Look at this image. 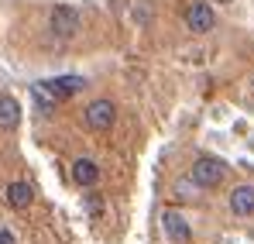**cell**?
Returning a JSON list of instances; mask_svg holds the SVG:
<instances>
[{
  "label": "cell",
  "mask_w": 254,
  "mask_h": 244,
  "mask_svg": "<svg viewBox=\"0 0 254 244\" xmlns=\"http://www.w3.org/2000/svg\"><path fill=\"white\" fill-rule=\"evenodd\" d=\"M189 179L199 186V189H216L223 179H227V162L216 159V155H199L192 168H189Z\"/></svg>",
  "instance_id": "cell-1"
},
{
  "label": "cell",
  "mask_w": 254,
  "mask_h": 244,
  "mask_svg": "<svg viewBox=\"0 0 254 244\" xmlns=\"http://www.w3.org/2000/svg\"><path fill=\"white\" fill-rule=\"evenodd\" d=\"M79 28H83V17H79V10H76V7H69V3L52 7V14H48V31H52L59 41L76 38V35H79Z\"/></svg>",
  "instance_id": "cell-2"
},
{
  "label": "cell",
  "mask_w": 254,
  "mask_h": 244,
  "mask_svg": "<svg viewBox=\"0 0 254 244\" xmlns=\"http://www.w3.org/2000/svg\"><path fill=\"white\" fill-rule=\"evenodd\" d=\"M83 117H86V127L89 131H110L114 124H117V103L114 100H93L89 107L83 110Z\"/></svg>",
  "instance_id": "cell-3"
},
{
  "label": "cell",
  "mask_w": 254,
  "mask_h": 244,
  "mask_svg": "<svg viewBox=\"0 0 254 244\" xmlns=\"http://www.w3.org/2000/svg\"><path fill=\"white\" fill-rule=\"evenodd\" d=\"M186 28L192 35H210L213 28H216V14H213V7L206 0H192L186 7Z\"/></svg>",
  "instance_id": "cell-4"
},
{
  "label": "cell",
  "mask_w": 254,
  "mask_h": 244,
  "mask_svg": "<svg viewBox=\"0 0 254 244\" xmlns=\"http://www.w3.org/2000/svg\"><path fill=\"white\" fill-rule=\"evenodd\" d=\"M162 231H165V238L175 241V244L192 241V227H189V220H186L179 210H165V213H162Z\"/></svg>",
  "instance_id": "cell-5"
},
{
  "label": "cell",
  "mask_w": 254,
  "mask_h": 244,
  "mask_svg": "<svg viewBox=\"0 0 254 244\" xmlns=\"http://www.w3.org/2000/svg\"><path fill=\"white\" fill-rule=\"evenodd\" d=\"M72 182L79 189H93L100 182V165L93 162V159H76L72 162Z\"/></svg>",
  "instance_id": "cell-6"
},
{
  "label": "cell",
  "mask_w": 254,
  "mask_h": 244,
  "mask_svg": "<svg viewBox=\"0 0 254 244\" xmlns=\"http://www.w3.org/2000/svg\"><path fill=\"white\" fill-rule=\"evenodd\" d=\"M31 103H35V110H38V114H52V110L59 107V96L52 93L48 80H42V82H31Z\"/></svg>",
  "instance_id": "cell-7"
},
{
  "label": "cell",
  "mask_w": 254,
  "mask_h": 244,
  "mask_svg": "<svg viewBox=\"0 0 254 244\" xmlns=\"http://www.w3.org/2000/svg\"><path fill=\"white\" fill-rule=\"evenodd\" d=\"M3 200L14 206V210H28V206L35 203V189H31L28 182H21V179H17V182H10V186L3 189Z\"/></svg>",
  "instance_id": "cell-8"
},
{
  "label": "cell",
  "mask_w": 254,
  "mask_h": 244,
  "mask_svg": "<svg viewBox=\"0 0 254 244\" xmlns=\"http://www.w3.org/2000/svg\"><path fill=\"white\" fill-rule=\"evenodd\" d=\"M230 213L234 217H251L254 213V186H234V193H230Z\"/></svg>",
  "instance_id": "cell-9"
},
{
  "label": "cell",
  "mask_w": 254,
  "mask_h": 244,
  "mask_svg": "<svg viewBox=\"0 0 254 244\" xmlns=\"http://www.w3.org/2000/svg\"><path fill=\"white\" fill-rule=\"evenodd\" d=\"M21 124V103L10 93H0V131H14Z\"/></svg>",
  "instance_id": "cell-10"
},
{
  "label": "cell",
  "mask_w": 254,
  "mask_h": 244,
  "mask_svg": "<svg viewBox=\"0 0 254 244\" xmlns=\"http://www.w3.org/2000/svg\"><path fill=\"white\" fill-rule=\"evenodd\" d=\"M48 86H52V93H55L59 103H62V100H69V96H76L86 86V80L83 76H59V80H48Z\"/></svg>",
  "instance_id": "cell-11"
},
{
  "label": "cell",
  "mask_w": 254,
  "mask_h": 244,
  "mask_svg": "<svg viewBox=\"0 0 254 244\" xmlns=\"http://www.w3.org/2000/svg\"><path fill=\"white\" fill-rule=\"evenodd\" d=\"M189 182H192V179H189ZM189 182H179V186H175V196H179V200H192V196H196V193H189Z\"/></svg>",
  "instance_id": "cell-12"
},
{
  "label": "cell",
  "mask_w": 254,
  "mask_h": 244,
  "mask_svg": "<svg viewBox=\"0 0 254 244\" xmlns=\"http://www.w3.org/2000/svg\"><path fill=\"white\" fill-rule=\"evenodd\" d=\"M0 244H17V241H14V234H10V231H0Z\"/></svg>",
  "instance_id": "cell-13"
},
{
  "label": "cell",
  "mask_w": 254,
  "mask_h": 244,
  "mask_svg": "<svg viewBox=\"0 0 254 244\" xmlns=\"http://www.w3.org/2000/svg\"><path fill=\"white\" fill-rule=\"evenodd\" d=\"M213 3H234V0H213Z\"/></svg>",
  "instance_id": "cell-14"
}]
</instances>
